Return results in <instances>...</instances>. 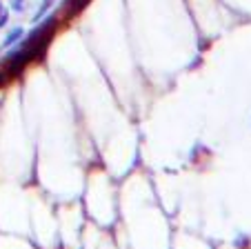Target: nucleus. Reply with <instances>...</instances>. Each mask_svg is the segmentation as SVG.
I'll use <instances>...</instances> for the list:
<instances>
[{
	"mask_svg": "<svg viewBox=\"0 0 251 249\" xmlns=\"http://www.w3.org/2000/svg\"><path fill=\"white\" fill-rule=\"evenodd\" d=\"M20 38H23V29L20 27H14L9 33L5 36V40H2V47H11L14 43H18Z\"/></svg>",
	"mask_w": 251,
	"mask_h": 249,
	"instance_id": "1",
	"label": "nucleus"
},
{
	"mask_svg": "<svg viewBox=\"0 0 251 249\" xmlns=\"http://www.w3.org/2000/svg\"><path fill=\"white\" fill-rule=\"evenodd\" d=\"M87 2H89V0H67V5H74L71 7V14H78V9H82Z\"/></svg>",
	"mask_w": 251,
	"mask_h": 249,
	"instance_id": "2",
	"label": "nucleus"
},
{
	"mask_svg": "<svg viewBox=\"0 0 251 249\" xmlns=\"http://www.w3.org/2000/svg\"><path fill=\"white\" fill-rule=\"evenodd\" d=\"M11 9L18 11V14H20V11L25 9V0H14V2H11Z\"/></svg>",
	"mask_w": 251,
	"mask_h": 249,
	"instance_id": "3",
	"label": "nucleus"
},
{
	"mask_svg": "<svg viewBox=\"0 0 251 249\" xmlns=\"http://www.w3.org/2000/svg\"><path fill=\"white\" fill-rule=\"evenodd\" d=\"M7 20H9V14H7V11L2 9V11H0V29H2V27L7 25Z\"/></svg>",
	"mask_w": 251,
	"mask_h": 249,
	"instance_id": "4",
	"label": "nucleus"
},
{
	"mask_svg": "<svg viewBox=\"0 0 251 249\" xmlns=\"http://www.w3.org/2000/svg\"><path fill=\"white\" fill-rule=\"evenodd\" d=\"M0 11H2V5H0Z\"/></svg>",
	"mask_w": 251,
	"mask_h": 249,
	"instance_id": "5",
	"label": "nucleus"
}]
</instances>
